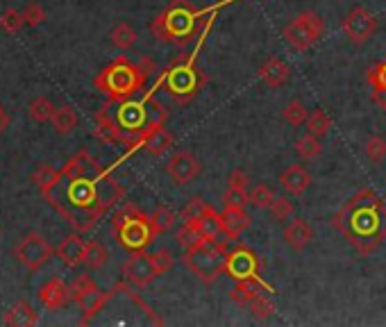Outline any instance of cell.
<instances>
[{
	"label": "cell",
	"instance_id": "1",
	"mask_svg": "<svg viewBox=\"0 0 386 327\" xmlns=\"http://www.w3.org/2000/svg\"><path fill=\"white\" fill-rule=\"evenodd\" d=\"M125 189L103 168L87 150L73 155L62 168V180L44 198L66 218L78 232H89L95 223L121 202Z\"/></svg>",
	"mask_w": 386,
	"mask_h": 327
},
{
	"label": "cell",
	"instance_id": "2",
	"mask_svg": "<svg viewBox=\"0 0 386 327\" xmlns=\"http://www.w3.org/2000/svg\"><path fill=\"white\" fill-rule=\"evenodd\" d=\"M332 223L366 257L386 239V205L373 189H361L334 214Z\"/></svg>",
	"mask_w": 386,
	"mask_h": 327
},
{
	"label": "cell",
	"instance_id": "3",
	"mask_svg": "<svg viewBox=\"0 0 386 327\" xmlns=\"http://www.w3.org/2000/svg\"><path fill=\"white\" fill-rule=\"evenodd\" d=\"M112 105H114L112 116L123 132V144L130 148H139L141 139L150 130L157 125H164L166 121L164 105L157 103L153 96H146L141 101L127 98V101H121V103H110V107Z\"/></svg>",
	"mask_w": 386,
	"mask_h": 327
},
{
	"label": "cell",
	"instance_id": "4",
	"mask_svg": "<svg viewBox=\"0 0 386 327\" xmlns=\"http://www.w3.org/2000/svg\"><path fill=\"white\" fill-rule=\"evenodd\" d=\"M150 71H153V64L146 57L139 64L130 62L127 57H116L95 75L93 86L105 93L110 103H121L127 98H134V93L144 89Z\"/></svg>",
	"mask_w": 386,
	"mask_h": 327
},
{
	"label": "cell",
	"instance_id": "5",
	"mask_svg": "<svg viewBox=\"0 0 386 327\" xmlns=\"http://www.w3.org/2000/svg\"><path fill=\"white\" fill-rule=\"evenodd\" d=\"M205 12H196L189 0H173L162 14H157L150 23V32L164 43L185 46L198 35L200 18Z\"/></svg>",
	"mask_w": 386,
	"mask_h": 327
},
{
	"label": "cell",
	"instance_id": "6",
	"mask_svg": "<svg viewBox=\"0 0 386 327\" xmlns=\"http://www.w3.org/2000/svg\"><path fill=\"white\" fill-rule=\"evenodd\" d=\"M112 225H114L116 241L125 250H130V253H141V250H146L159 236L155 232L150 216H146L132 202H127L123 210L114 214Z\"/></svg>",
	"mask_w": 386,
	"mask_h": 327
},
{
	"label": "cell",
	"instance_id": "7",
	"mask_svg": "<svg viewBox=\"0 0 386 327\" xmlns=\"http://www.w3.org/2000/svg\"><path fill=\"white\" fill-rule=\"evenodd\" d=\"M225 255L228 250L221 241H202L185 250V266L196 275L200 282L211 285L216 282L221 272H225Z\"/></svg>",
	"mask_w": 386,
	"mask_h": 327
},
{
	"label": "cell",
	"instance_id": "8",
	"mask_svg": "<svg viewBox=\"0 0 386 327\" xmlns=\"http://www.w3.org/2000/svg\"><path fill=\"white\" fill-rule=\"evenodd\" d=\"M196 52L198 48L191 54H187V57L177 59L173 67L162 75V80H159V86H164L170 93V98H175L180 105L189 103L200 89V73L196 71Z\"/></svg>",
	"mask_w": 386,
	"mask_h": 327
},
{
	"label": "cell",
	"instance_id": "9",
	"mask_svg": "<svg viewBox=\"0 0 386 327\" xmlns=\"http://www.w3.org/2000/svg\"><path fill=\"white\" fill-rule=\"evenodd\" d=\"M325 32V21L316 12H300L298 16H293L288 23L284 25V39L296 52H305L309 48H314L320 41Z\"/></svg>",
	"mask_w": 386,
	"mask_h": 327
},
{
	"label": "cell",
	"instance_id": "10",
	"mask_svg": "<svg viewBox=\"0 0 386 327\" xmlns=\"http://www.w3.org/2000/svg\"><path fill=\"white\" fill-rule=\"evenodd\" d=\"M71 298L82 309V325H84L105 307V302L112 298V291H100L89 275H78L71 285Z\"/></svg>",
	"mask_w": 386,
	"mask_h": 327
},
{
	"label": "cell",
	"instance_id": "11",
	"mask_svg": "<svg viewBox=\"0 0 386 327\" xmlns=\"http://www.w3.org/2000/svg\"><path fill=\"white\" fill-rule=\"evenodd\" d=\"M225 275H230L234 282L241 280H262L259 277V257L245 243L234 246L225 255Z\"/></svg>",
	"mask_w": 386,
	"mask_h": 327
},
{
	"label": "cell",
	"instance_id": "12",
	"mask_svg": "<svg viewBox=\"0 0 386 327\" xmlns=\"http://www.w3.org/2000/svg\"><path fill=\"white\" fill-rule=\"evenodd\" d=\"M55 255V250L50 248V243L46 241L39 232H30L18 241V246L14 248V257L23 264L28 270H39L46 261Z\"/></svg>",
	"mask_w": 386,
	"mask_h": 327
},
{
	"label": "cell",
	"instance_id": "13",
	"mask_svg": "<svg viewBox=\"0 0 386 327\" xmlns=\"http://www.w3.org/2000/svg\"><path fill=\"white\" fill-rule=\"evenodd\" d=\"M123 275L132 287L144 289L148 285H153L162 275V270H159L155 257L141 250V253H132V257L123 264Z\"/></svg>",
	"mask_w": 386,
	"mask_h": 327
},
{
	"label": "cell",
	"instance_id": "14",
	"mask_svg": "<svg viewBox=\"0 0 386 327\" xmlns=\"http://www.w3.org/2000/svg\"><path fill=\"white\" fill-rule=\"evenodd\" d=\"M375 30H378V18H375L366 7H355L343 18V32H346V37L355 43V46L366 43L375 35Z\"/></svg>",
	"mask_w": 386,
	"mask_h": 327
},
{
	"label": "cell",
	"instance_id": "15",
	"mask_svg": "<svg viewBox=\"0 0 386 327\" xmlns=\"http://www.w3.org/2000/svg\"><path fill=\"white\" fill-rule=\"evenodd\" d=\"M200 171H202L200 161L196 159L193 152H187V150L175 152V155L170 157L168 164H166V173L173 178L175 184H189L191 180L198 178Z\"/></svg>",
	"mask_w": 386,
	"mask_h": 327
},
{
	"label": "cell",
	"instance_id": "16",
	"mask_svg": "<svg viewBox=\"0 0 386 327\" xmlns=\"http://www.w3.org/2000/svg\"><path fill=\"white\" fill-rule=\"evenodd\" d=\"M37 298L41 302V307L48 311H57L64 309L66 304L73 300L71 298V287H66L59 277H50L48 282H44L37 293Z\"/></svg>",
	"mask_w": 386,
	"mask_h": 327
},
{
	"label": "cell",
	"instance_id": "17",
	"mask_svg": "<svg viewBox=\"0 0 386 327\" xmlns=\"http://www.w3.org/2000/svg\"><path fill=\"white\" fill-rule=\"evenodd\" d=\"M84 253H87V241L80 234H69L66 239H62L59 246L55 248V255L64 266L75 268L84 264Z\"/></svg>",
	"mask_w": 386,
	"mask_h": 327
},
{
	"label": "cell",
	"instance_id": "18",
	"mask_svg": "<svg viewBox=\"0 0 386 327\" xmlns=\"http://www.w3.org/2000/svg\"><path fill=\"white\" fill-rule=\"evenodd\" d=\"M288 75H291V69L286 67V62L280 57H268L262 67H259V80L271 86V89H280L288 82Z\"/></svg>",
	"mask_w": 386,
	"mask_h": 327
},
{
	"label": "cell",
	"instance_id": "19",
	"mask_svg": "<svg viewBox=\"0 0 386 327\" xmlns=\"http://www.w3.org/2000/svg\"><path fill=\"white\" fill-rule=\"evenodd\" d=\"M280 184H282V189L288 195H303L309 189V184H312V176H309L305 166H300V164H291V166H286L282 171Z\"/></svg>",
	"mask_w": 386,
	"mask_h": 327
},
{
	"label": "cell",
	"instance_id": "20",
	"mask_svg": "<svg viewBox=\"0 0 386 327\" xmlns=\"http://www.w3.org/2000/svg\"><path fill=\"white\" fill-rule=\"evenodd\" d=\"M223 234L228 239H239L250 227V216L245 214L243 207H225L221 214Z\"/></svg>",
	"mask_w": 386,
	"mask_h": 327
},
{
	"label": "cell",
	"instance_id": "21",
	"mask_svg": "<svg viewBox=\"0 0 386 327\" xmlns=\"http://www.w3.org/2000/svg\"><path fill=\"white\" fill-rule=\"evenodd\" d=\"M95 134H98V139H103L105 144H123V132L114 121L110 105H105L103 109L95 112Z\"/></svg>",
	"mask_w": 386,
	"mask_h": 327
},
{
	"label": "cell",
	"instance_id": "22",
	"mask_svg": "<svg viewBox=\"0 0 386 327\" xmlns=\"http://www.w3.org/2000/svg\"><path fill=\"white\" fill-rule=\"evenodd\" d=\"M262 291L273 293V287H268L264 280H241L237 287L230 291V298L239 304V307H250V302L259 296Z\"/></svg>",
	"mask_w": 386,
	"mask_h": 327
},
{
	"label": "cell",
	"instance_id": "23",
	"mask_svg": "<svg viewBox=\"0 0 386 327\" xmlns=\"http://www.w3.org/2000/svg\"><path fill=\"white\" fill-rule=\"evenodd\" d=\"M173 146V134L168 132L164 125H157L153 127L150 132L141 139L139 148H144L150 155H164V152Z\"/></svg>",
	"mask_w": 386,
	"mask_h": 327
},
{
	"label": "cell",
	"instance_id": "24",
	"mask_svg": "<svg viewBox=\"0 0 386 327\" xmlns=\"http://www.w3.org/2000/svg\"><path fill=\"white\" fill-rule=\"evenodd\" d=\"M312 239H314L312 227H309L307 221H303V218H293V221L284 227V241L293 250H303Z\"/></svg>",
	"mask_w": 386,
	"mask_h": 327
},
{
	"label": "cell",
	"instance_id": "25",
	"mask_svg": "<svg viewBox=\"0 0 386 327\" xmlns=\"http://www.w3.org/2000/svg\"><path fill=\"white\" fill-rule=\"evenodd\" d=\"M3 323L5 325H25V327H35L39 325V314L30 307V302L25 300H18L12 309H7L3 316Z\"/></svg>",
	"mask_w": 386,
	"mask_h": 327
},
{
	"label": "cell",
	"instance_id": "26",
	"mask_svg": "<svg viewBox=\"0 0 386 327\" xmlns=\"http://www.w3.org/2000/svg\"><path fill=\"white\" fill-rule=\"evenodd\" d=\"M198 227V232L202 234V239L205 241H218L221 234H223V223H221V214L214 210V207H209L207 214L200 218V221L193 223Z\"/></svg>",
	"mask_w": 386,
	"mask_h": 327
},
{
	"label": "cell",
	"instance_id": "27",
	"mask_svg": "<svg viewBox=\"0 0 386 327\" xmlns=\"http://www.w3.org/2000/svg\"><path fill=\"white\" fill-rule=\"evenodd\" d=\"M59 180H62V171L52 168L50 164H41V166L35 171V176H32V182L37 184L41 195H48L59 184Z\"/></svg>",
	"mask_w": 386,
	"mask_h": 327
},
{
	"label": "cell",
	"instance_id": "28",
	"mask_svg": "<svg viewBox=\"0 0 386 327\" xmlns=\"http://www.w3.org/2000/svg\"><path fill=\"white\" fill-rule=\"evenodd\" d=\"M50 123H52V127H55L57 134H71L73 130L78 127V114H75V109L69 107V105L55 107Z\"/></svg>",
	"mask_w": 386,
	"mask_h": 327
},
{
	"label": "cell",
	"instance_id": "29",
	"mask_svg": "<svg viewBox=\"0 0 386 327\" xmlns=\"http://www.w3.org/2000/svg\"><path fill=\"white\" fill-rule=\"evenodd\" d=\"M110 39L116 48H121V50H127V48H132L134 46V41H136V30L130 25V23H125V21H121V23H116L110 32Z\"/></svg>",
	"mask_w": 386,
	"mask_h": 327
},
{
	"label": "cell",
	"instance_id": "30",
	"mask_svg": "<svg viewBox=\"0 0 386 327\" xmlns=\"http://www.w3.org/2000/svg\"><path fill=\"white\" fill-rule=\"evenodd\" d=\"M296 152L303 159H316L320 152H323V144H320L318 137H314L312 132H307V134H303L296 141Z\"/></svg>",
	"mask_w": 386,
	"mask_h": 327
},
{
	"label": "cell",
	"instance_id": "31",
	"mask_svg": "<svg viewBox=\"0 0 386 327\" xmlns=\"http://www.w3.org/2000/svg\"><path fill=\"white\" fill-rule=\"evenodd\" d=\"M52 112H55V105H52L46 96H37L35 101L30 103L28 107V114L32 121H37V123H46L52 118Z\"/></svg>",
	"mask_w": 386,
	"mask_h": 327
},
{
	"label": "cell",
	"instance_id": "32",
	"mask_svg": "<svg viewBox=\"0 0 386 327\" xmlns=\"http://www.w3.org/2000/svg\"><path fill=\"white\" fill-rule=\"evenodd\" d=\"M150 221H153V227H155L157 234H166L168 230H173L177 216H175L173 210H170V207L162 205V207H157L153 216H150Z\"/></svg>",
	"mask_w": 386,
	"mask_h": 327
},
{
	"label": "cell",
	"instance_id": "33",
	"mask_svg": "<svg viewBox=\"0 0 386 327\" xmlns=\"http://www.w3.org/2000/svg\"><path fill=\"white\" fill-rule=\"evenodd\" d=\"M329 130H332V118L327 116V112H323V109H314L307 118V132H312L314 137L320 139V137L329 134Z\"/></svg>",
	"mask_w": 386,
	"mask_h": 327
},
{
	"label": "cell",
	"instance_id": "34",
	"mask_svg": "<svg viewBox=\"0 0 386 327\" xmlns=\"http://www.w3.org/2000/svg\"><path fill=\"white\" fill-rule=\"evenodd\" d=\"M107 259H110V253H107V248L98 241H87V253H84V264L89 268H103L107 264Z\"/></svg>",
	"mask_w": 386,
	"mask_h": 327
},
{
	"label": "cell",
	"instance_id": "35",
	"mask_svg": "<svg viewBox=\"0 0 386 327\" xmlns=\"http://www.w3.org/2000/svg\"><path fill=\"white\" fill-rule=\"evenodd\" d=\"M282 116H284V121L288 123V125H293V127H298V125H303V123H307V118H309V109L305 107V103L303 101H291L286 107H284V112H282Z\"/></svg>",
	"mask_w": 386,
	"mask_h": 327
},
{
	"label": "cell",
	"instance_id": "36",
	"mask_svg": "<svg viewBox=\"0 0 386 327\" xmlns=\"http://www.w3.org/2000/svg\"><path fill=\"white\" fill-rule=\"evenodd\" d=\"M248 198H250V205L257 207V210H268L271 202L275 200V193L271 191L268 184H255L248 191Z\"/></svg>",
	"mask_w": 386,
	"mask_h": 327
},
{
	"label": "cell",
	"instance_id": "37",
	"mask_svg": "<svg viewBox=\"0 0 386 327\" xmlns=\"http://www.w3.org/2000/svg\"><path fill=\"white\" fill-rule=\"evenodd\" d=\"M268 291H262L259 296H257L252 302H250V314H252V319L257 321H268L271 316L275 314V307H273V302L271 298L266 296Z\"/></svg>",
	"mask_w": 386,
	"mask_h": 327
},
{
	"label": "cell",
	"instance_id": "38",
	"mask_svg": "<svg viewBox=\"0 0 386 327\" xmlns=\"http://www.w3.org/2000/svg\"><path fill=\"white\" fill-rule=\"evenodd\" d=\"M177 243L185 248V250H189V248H193V246H198V243H202L205 239H202V234L198 232V227L193 225V223H182V227L177 230Z\"/></svg>",
	"mask_w": 386,
	"mask_h": 327
},
{
	"label": "cell",
	"instance_id": "39",
	"mask_svg": "<svg viewBox=\"0 0 386 327\" xmlns=\"http://www.w3.org/2000/svg\"><path fill=\"white\" fill-rule=\"evenodd\" d=\"M209 207H211V205H207L205 200L191 198L189 205L185 207V210H182V223H196V221H200V218L207 214Z\"/></svg>",
	"mask_w": 386,
	"mask_h": 327
},
{
	"label": "cell",
	"instance_id": "40",
	"mask_svg": "<svg viewBox=\"0 0 386 327\" xmlns=\"http://www.w3.org/2000/svg\"><path fill=\"white\" fill-rule=\"evenodd\" d=\"M366 82L370 84V89H382L386 91V57L366 71Z\"/></svg>",
	"mask_w": 386,
	"mask_h": 327
},
{
	"label": "cell",
	"instance_id": "41",
	"mask_svg": "<svg viewBox=\"0 0 386 327\" xmlns=\"http://www.w3.org/2000/svg\"><path fill=\"white\" fill-rule=\"evenodd\" d=\"M271 216L275 221H286L288 216H293V202L291 198H286V195H275V200L271 202Z\"/></svg>",
	"mask_w": 386,
	"mask_h": 327
},
{
	"label": "cell",
	"instance_id": "42",
	"mask_svg": "<svg viewBox=\"0 0 386 327\" xmlns=\"http://www.w3.org/2000/svg\"><path fill=\"white\" fill-rule=\"evenodd\" d=\"M363 152H366V157L375 164H380L384 161L386 157V139L380 137V134H375L366 141V148H363Z\"/></svg>",
	"mask_w": 386,
	"mask_h": 327
},
{
	"label": "cell",
	"instance_id": "43",
	"mask_svg": "<svg viewBox=\"0 0 386 327\" xmlns=\"http://www.w3.org/2000/svg\"><path fill=\"white\" fill-rule=\"evenodd\" d=\"M21 14H23V23L30 25V28H37V25H41L46 21V9L41 7L39 3H35V0H32V3H28Z\"/></svg>",
	"mask_w": 386,
	"mask_h": 327
},
{
	"label": "cell",
	"instance_id": "44",
	"mask_svg": "<svg viewBox=\"0 0 386 327\" xmlns=\"http://www.w3.org/2000/svg\"><path fill=\"white\" fill-rule=\"evenodd\" d=\"M21 25H25L23 23V14L18 12V9H7V12L0 14V28H3L5 32H18Z\"/></svg>",
	"mask_w": 386,
	"mask_h": 327
},
{
	"label": "cell",
	"instance_id": "45",
	"mask_svg": "<svg viewBox=\"0 0 386 327\" xmlns=\"http://www.w3.org/2000/svg\"><path fill=\"white\" fill-rule=\"evenodd\" d=\"M223 202L225 207H243L250 205V198H248V191L245 189H225V195H223Z\"/></svg>",
	"mask_w": 386,
	"mask_h": 327
},
{
	"label": "cell",
	"instance_id": "46",
	"mask_svg": "<svg viewBox=\"0 0 386 327\" xmlns=\"http://www.w3.org/2000/svg\"><path fill=\"white\" fill-rule=\"evenodd\" d=\"M153 257L157 261L159 270H162V275H164V272H168L170 268H173V264H175V259H173V255L168 253V250H157V253H153Z\"/></svg>",
	"mask_w": 386,
	"mask_h": 327
},
{
	"label": "cell",
	"instance_id": "47",
	"mask_svg": "<svg viewBox=\"0 0 386 327\" xmlns=\"http://www.w3.org/2000/svg\"><path fill=\"white\" fill-rule=\"evenodd\" d=\"M248 184H250V180H248V176H245L243 171H232L230 173V178H228V187L230 189H245L248 191Z\"/></svg>",
	"mask_w": 386,
	"mask_h": 327
},
{
	"label": "cell",
	"instance_id": "48",
	"mask_svg": "<svg viewBox=\"0 0 386 327\" xmlns=\"http://www.w3.org/2000/svg\"><path fill=\"white\" fill-rule=\"evenodd\" d=\"M373 101H375V105H380L382 109H386V91L373 89Z\"/></svg>",
	"mask_w": 386,
	"mask_h": 327
},
{
	"label": "cell",
	"instance_id": "49",
	"mask_svg": "<svg viewBox=\"0 0 386 327\" xmlns=\"http://www.w3.org/2000/svg\"><path fill=\"white\" fill-rule=\"evenodd\" d=\"M9 125V116L5 114V109H0V132H5Z\"/></svg>",
	"mask_w": 386,
	"mask_h": 327
},
{
	"label": "cell",
	"instance_id": "50",
	"mask_svg": "<svg viewBox=\"0 0 386 327\" xmlns=\"http://www.w3.org/2000/svg\"><path fill=\"white\" fill-rule=\"evenodd\" d=\"M0 234H3V230H0Z\"/></svg>",
	"mask_w": 386,
	"mask_h": 327
},
{
	"label": "cell",
	"instance_id": "51",
	"mask_svg": "<svg viewBox=\"0 0 386 327\" xmlns=\"http://www.w3.org/2000/svg\"><path fill=\"white\" fill-rule=\"evenodd\" d=\"M0 109H3V107H0Z\"/></svg>",
	"mask_w": 386,
	"mask_h": 327
}]
</instances>
